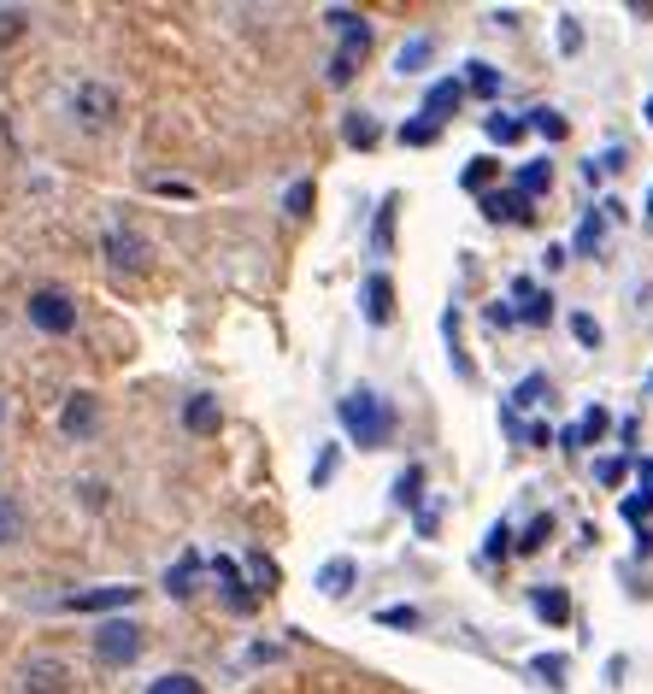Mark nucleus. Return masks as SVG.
<instances>
[{
    "label": "nucleus",
    "instance_id": "nucleus-31",
    "mask_svg": "<svg viewBox=\"0 0 653 694\" xmlns=\"http://www.w3.org/2000/svg\"><path fill=\"white\" fill-rule=\"evenodd\" d=\"M418 483H424V471H418V466H412V471H401V483H395V500H401V506H412V500H418Z\"/></svg>",
    "mask_w": 653,
    "mask_h": 694
},
{
    "label": "nucleus",
    "instance_id": "nucleus-26",
    "mask_svg": "<svg viewBox=\"0 0 653 694\" xmlns=\"http://www.w3.org/2000/svg\"><path fill=\"white\" fill-rule=\"evenodd\" d=\"M542 395H547V377L535 371V377H525V383H518V395H513V400H518V407H535Z\"/></svg>",
    "mask_w": 653,
    "mask_h": 694
},
{
    "label": "nucleus",
    "instance_id": "nucleus-24",
    "mask_svg": "<svg viewBox=\"0 0 653 694\" xmlns=\"http://www.w3.org/2000/svg\"><path fill=\"white\" fill-rule=\"evenodd\" d=\"M495 171H501V159H477V165H466V177H459V183H466V189H483Z\"/></svg>",
    "mask_w": 653,
    "mask_h": 694
},
{
    "label": "nucleus",
    "instance_id": "nucleus-28",
    "mask_svg": "<svg viewBox=\"0 0 653 694\" xmlns=\"http://www.w3.org/2000/svg\"><path fill=\"white\" fill-rule=\"evenodd\" d=\"M248 571H254V588H278V566H271L266 554H254V559H248Z\"/></svg>",
    "mask_w": 653,
    "mask_h": 694
},
{
    "label": "nucleus",
    "instance_id": "nucleus-21",
    "mask_svg": "<svg viewBox=\"0 0 653 694\" xmlns=\"http://www.w3.org/2000/svg\"><path fill=\"white\" fill-rule=\"evenodd\" d=\"M547 536H554V512H542V518H535V524L525 530V542H518V547H525V554H535V547H547Z\"/></svg>",
    "mask_w": 653,
    "mask_h": 694
},
{
    "label": "nucleus",
    "instance_id": "nucleus-5",
    "mask_svg": "<svg viewBox=\"0 0 653 694\" xmlns=\"http://www.w3.org/2000/svg\"><path fill=\"white\" fill-rule=\"evenodd\" d=\"M71 112H77L83 129H107L112 112H119V95H112L107 83H83V89L71 95Z\"/></svg>",
    "mask_w": 653,
    "mask_h": 694
},
{
    "label": "nucleus",
    "instance_id": "nucleus-9",
    "mask_svg": "<svg viewBox=\"0 0 653 694\" xmlns=\"http://www.w3.org/2000/svg\"><path fill=\"white\" fill-rule=\"evenodd\" d=\"M366 318L371 324H389V318H395V283H389L383 271L366 277Z\"/></svg>",
    "mask_w": 653,
    "mask_h": 694
},
{
    "label": "nucleus",
    "instance_id": "nucleus-35",
    "mask_svg": "<svg viewBox=\"0 0 653 694\" xmlns=\"http://www.w3.org/2000/svg\"><path fill=\"white\" fill-rule=\"evenodd\" d=\"M601 248V219H583V230H577V253H594Z\"/></svg>",
    "mask_w": 653,
    "mask_h": 694
},
{
    "label": "nucleus",
    "instance_id": "nucleus-2",
    "mask_svg": "<svg viewBox=\"0 0 653 694\" xmlns=\"http://www.w3.org/2000/svg\"><path fill=\"white\" fill-rule=\"evenodd\" d=\"M330 30H342V48H336V65H330V83H347L359 71V60H366V48H371V30L354 18L347 7L330 12Z\"/></svg>",
    "mask_w": 653,
    "mask_h": 694
},
{
    "label": "nucleus",
    "instance_id": "nucleus-12",
    "mask_svg": "<svg viewBox=\"0 0 653 694\" xmlns=\"http://www.w3.org/2000/svg\"><path fill=\"white\" fill-rule=\"evenodd\" d=\"M483 212H489L495 224H525V219H530V200L518 195V189H506V195H489Z\"/></svg>",
    "mask_w": 653,
    "mask_h": 694
},
{
    "label": "nucleus",
    "instance_id": "nucleus-22",
    "mask_svg": "<svg viewBox=\"0 0 653 694\" xmlns=\"http://www.w3.org/2000/svg\"><path fill=\"white\" fill-rule=\"evenodd\" d=\"M377 624H389V630H412V624H418V612H412V606H383V612H377Z\"/></svg>",
    "mask_w": 653,
    "mask_h": 694
},
{
    "label": "nucleus",
    "instance_id": "nucleus-3",
    "mask_svg": "<svg viewBox=\"0 0 653 694\" xmlns=\"http://www.w3.org/2000/svg\"><path fill=\"white\" fill-rule=\"evenodd\" d=\"M30 324L41 336H71L77 330V300L65 295V288H36L30 295Z\"/></svg>",
    "mask_w": 653,
    "mask_h": 694
},
{
    "label": "nucleus",
    "instance_id": "nucleus-20",
    "mask_svg": "<svg viewBox=\"0 0 653 694\" xmlns=\"http://www.w3.org/2000/svg\"><path fill=\"white\" fill-rule=\"evenodd\" d=\"M347 141H354V148H377V136H383V129H377V119H366V112H354V119H347V129H342Z\"/></svg>",
    "mask_w": 653,
    "mask_h": 694
},
{
    "label": "nucleus",
    "instance_id": "nucleus-18",
    "mask_svg": "<svg viewBox=\"0 0 653 694\" xmlns=\"http://www.w3.org/2000/svg\"><path fill=\"white\" fill-rule=\"evenodd\" d=\"M547 183H554V165H547V159H535V165H525V171H518V195H542L547 189Z\"/></svg>",
    "mask_w": 653,
    "mask_h": 694
},
{
    "label": "nucleus",
    "instance_id": "nucleus-29",
    "mask_svg": "<svg viewBox=\"0 0 653 694\" xmlns=\"http://www.w3.org/2000/svg\"><path fill=\"white\" fill-rule=\"evenodd\" d=\"M530 129H542L547 141H559V136H565V119H554V112H547V107H535V119H530Z\"/></svg>",
    "mask_w": 653,
    "mask_h": 694
},
{
    "label": "nucleus",
    "instance_id": "nucleus-8",
    "mask_svg": "<svg viewBox=\"0 0 653 694\" xmlns=\"http://www.w3.org/2000/svg\"><path fill=\"white\" fill-rule=\"evenodd\" d=\"M130 600H136V588L119 583V588H95V595H65L60 606L65 612H107V606H130Z\"/></svg>",
    "mask_w": 653,
    "mask_h": 694
},
{
    "label": "nucleus",
    "instance_id": "nucleus-25",
    "mask_svg": "<svg viewBox=\"0 0 653 694\" xmlns=\"http://www.w3.org/2000/svg\"><path fill=\"white\" fill-rule=\"evenodd\" d=\"M148 694H200V683H195V677H183V671H177V677H159V683H153Z\"/></svg>",
    "mask_w": 653,
    "mask_h": 694
},
{
    "label": "nucleus",
    "instance_id": "nucleus-36",
    "mask_svg": "<svg viewBox=\"0 0 653 694\" xmlns=\"http://www.w3.org/2000/svg\"><path fill=\"white\" fill-rule=\"evenodd\" d=\"M489 136H495V141H518V136H525V124H518V119H489Z\"/></svg>",
    "mask_w": 653,
    "mask_h": 694
},
{
    "label": "nucleus",
    "instance_id": "nucleus-42",
    "mask_svg": "<svg viewBox=\"0 0 653 694\" xmlns=\"http://www.w3.org/2000/svg\"><path fill=\"white\" fill-rule=\"evenodd\" d=\"M0 424H7V400H0Z\"/></svg>",
    "mask_w": 653,
    "mask_h": 694
},
{
    "label": "nucleus",
    "instance_id": "nucleus-44",
    "mask_svg": "<svg viewBox=\"0 0 653 694\" xmlns=\"http://www.w3.org/2000/svg\"><path fill=\"white\" fill-rule=\"evenodd\" d=\"M648 119H653V100H648Z\"/></svg>",
    "mask_w": 653,
    "mask_h": 694
},
{
    "label": "nucleus",
    "instance_id": "nucleus-1",
    "mask_svg": "<svg viewBox=\"0 0 653 694\" xmlns=\"http://www.w3.org/2000/svg\"><path fill=\"white\" fill-rule=\"evenodd\" d=\"M342 424H347V436H354L359 447H383L389 430H395V412H389L371 388H354V395L342 400Z\"/></svg>",
    "mask_w": 653,
    "mask_h": 694
},
{
    "label": "nucleus",
    "instance_id": "nucleus-23",
    "mask_svg": "<svg viewBox=\"0 0 653 694\" xmlns=\"http://www.w3.org/2000/svg\"><path fill=\"white\" fill-rule=\"evenodd\" d=\"M424 53H430V36H418L412 48H401V60H395V71H401V77H406V71H418V65H424Z\"/></svg>",
    "mask_w": 653,
    "mask_h": 694
},
{
    "label": "nucleus",
    "instance_id": "nucleus-41",
    "mask_svg": "<svg viewBox=\"0 0 653 694\" xmlns=\"http://www.w3.org/2000/svg\"><path fill=\"white\" fill-rule=\"evenodd\" d=\"M389 224H395V207H383V219H377V248H389Z\"/></svg>",
    "mask_w": 653,
    "mask_h": 694
},
{
    "label": "nucleus",
    "instance_id": "nucleus-27",
    "mask_svg": "<svg viewBox=\"0 0 653 694\" xmlns=\"http://www.w3.org/2000/svg\"><path fill=\"white\" fill-rule=\"evenodd\" d=\"M571 336L583 342V347H601V324H594L589 312H577V318H571Z\"/></svg>",
    "mask_w": 653,
    "mask_h": 694
},
{
    "label": "nucleus",
    "instance_id": "nucleus-11",
    "mask_svg": "<svg viewBox=\"0 0 653 694\" xmlns=\"http://www.w3.org/2000/svg\"><path fill=\"white\" fill-rule=\"evenodd\" d=\"M60 424H65V436H89V430L100 424L95 395H71V400H65V412H60Z\"/></svg>",
    "mask_w": 653,
    "mask_h": 694
},
{
    "label": "nucleus",
    "instance_id": "nucleus-13",
    "mask_svg": "<svg viewBox=\"0 0 653 694\" xmlns=\"http://www.w3.org/2000/svg\"><path fill=\"white\" fill-rule=\"evenodd\" d=\"M183 424L195 430V436H212V430H218V395H188Z\"/></svg>",
    "mask_w": 653,
    "mask_h": 694
},
{
    "label": "nucleus",
    "instance_id": "nucleus-10",
    "mask_svg": "<svg viewBox=\"0 0 653 694\" xmlns=\"http://www.w3.org/2000/svg\"><path fill=\"white\" fill-rule=\"evenodd\" d=\"M107 259H112V265L141 271V265H148V241H141V236H130V230H112V236H107Z\"/></svg>",
    "mask_w": 653,
    "mask_h": 694
},
{
    "label": "nucleus",
    "instance_id": "nucleus-17",
    "mask_svg": "<svg viewBox=\"0 0 653 694\" xmlns=\"http://www.w3.org/2000/svg\"><path fill=\"white\" fill-rule=\"evenodd\" d=\"M530 606L547 618V624H565V618H571V600H565L559 588H535V600H530Z\"/></svg>",
    "mask_w": 653,
    "mask_h": 694
},
{
    "label": "nucleus",
    "instance_id": "nucleus-19",
    "mask_svg": "<svg viewBox=\"0 0 653 694\" xmlns=\"http://www.w3.org/2000/svg\"><path fill=\"white\" fill-rule=\"evenodd\" d=\"M347 583H354V566H347V559H330V566L318 571V588H324V595H347Z\"/></svg>",
    "mask_w": 653,
    "mask_h": 694
},
{
    "label": "nucleus",
    "instance_id": "nucleus-39",
    "mask_svg": "<svg viewBox=\"0 0 653 694\" xmlns=\"http://www.w3.org/2000/svg\"><path fill=\"white\" fill-rule=\"evenodd\" d=\"M312 207V183H295V189H288V212H295V219H300V212H307Z\"/></svg>",
    "mask_w": 653,
    "mask_h": 694
},
{
    "label": "nucleus",
    "instance_id": "nucleus-30",
    "mask_svg": "<svg viewBox=\"0 0 653 694\" xmlns=\"http://www.w3.org/2000/svg\"><path fill=\"white\" fill-rule=\"evenodd\" d=\"M401 141H412V148H424V141H435V124H430V119H412V124H401Z\"/></svg>",
    "mask_w": 653,
    "mask_h": 694
},
{
    "label": "nucleus",
    "instance_id": "nucleus-37",
    "mask_svg": "<svg viewBox=\"0 0 653 694\" xmlns=\"http://www.w3.org/2000/svg\"><path fill=\"white\" fill-rule=\"evenodd\" d=\"M471 89H477V95H495V89H501V77H495L489 65H471Z\"/></svg>",
    "mask_w": 653,
    "mask_h": 694
},
{
    "label": "nucleus",
    "instance_id": "nucleus-16",
    "mask_svg": "<svg viewBox=\"0 0 653 694\" xmlns=\"http://www.w3.org/2000/svg\"><path fill=\"white\" fill-rule=\"evenodd\" d=\"M218 583H224V595H230V606H236V612H248L254 606V588H242V577H236V566H230V559H218Z\"/></svg>",
    "mask_w": 653,
    "mask_h": 694
},
{
    "label": "nucleus",
    "instance_id": "nucleus-14",
    "mask_svg": "<svg viewBox=\"0 0 653 694\" xmlns=\"http://www.w3.org/2000/svg\"><path fill=\"white\" fill-rule=\"evenodd\" d=\"M513 295L525 300V318H530V324H547V318H554V300H547L530 277H518V283H513Z\"/></svg>",
    "mask_w": 653,
    "mask_h": 694
},
{
    "label": "nucleus",
    "instance_id": "nucleus-15",
    "mask_svg": "<svg viewBox=\"0 0 653 694\" xmlns=\"http://www.w3.org/2000/svg\"><path fill=\"white\" fill-rule=\"evenodd\" d=\"M601 436H606V412H601V407H589L571 430H565V447H589V442H601Z\"/></svg>",
    "mask_w": 653,
    "mask_h": 694
},
{
    "label": "nucleus",
    "instance_id": "nucleus-32",
    "mask_svg": "<svg viewBox=\"0 0 653 694\" xmlns=\"http://www.w3.org/2000/svg\"><path fill=\"white\" fill-rule=\"evenodd\" d=\"M165 588H171V595H188V588H195V559H183V566L165 577Z\"/></svg>",
    "mask_w": 653,
    "mask_h": 694
},
{
    "label": "nucleus",
    "instance_id": "nucleus-6",
    "mask_svg": "<svg viewBox=\"0 0 653 694\" xmlns=\"http://www.w3.org/2000/svg\"><path fill=\"white\" fill-rule=\"evenodd\" d=\"M19 689H24V694H71V671H65L60 659L41 654V659L24 665V683H19Z\"/></svg>",
    "mask_w": 653,
    "mask_h": 694
},
{
    "label": "nucleus",
    "instance_id": "nucleus-43",
    "mask_svg": "<svg viewBox=\"0 0 653 694\" xmlns=\"http://www.w3.org/2000/svg\"><path fill=\"white\" fill-rule=\"evenodd\" d=\"M648 219H653V195H648Z\"/></svg>",
    "mask_w": 653,
    "mask_h": 694
},
{
    "label": "nucleus",
    "instance_id": "nucleus-4",
    "mask_svg": "<svg viewBox=\"0 0 653 694\" xmlns=\"http://www.w3.org/2000/svg\"><path fill=\"white\" fill-rule=\"evenodd\" d=\"M141 654V624H130V618H112V624L95 630V659L100 665H130Z\"/></svg>",
    "mask_w": 653,
    "mask_h": 694
},
{
    "label": "nucleus",
    "instance_id": "nucleus-34",
    "mask_svg": "<svg viewBox=\"0 0 653 694\" xmlns=\"http://www.w3.org/2000/svg\"><path fill=\"white\" fill-rule=\"evenodd\" d=\"M19 524H24V518H19V506H0V547H7V542H19Z\"/></svg>",
    "mask_w": 653,
    "mask_h": 694
},
{
    "label": "nucleus",
    "instance_id": "nucleus-38",
    "mask_svg": "<svg viewBox=\"0 0 653 694\" xmlns=\"http://www.w3.org/2000/svg\"><path fill=\"white\" fill-rule=\"evenodd\" d=\"M624 471H630L624 459H601V466H594V476H601L606 488H613V483H624Z\"/></svg>",
    "mask_w": 653,
    "mask_h": 694
},
{
    "label": "nucleus",
    "instance_id": "nucleus-40",
    "mask_svg": "<svg viewBox=\"0 0 653 694\" xmlns=\"http://www.w3.org/2000/svg\"><path fill=\"white\" fill-rule=\"evenodd\" d=\"M506 536H513V530H506V524H495V530H489V559H501L506 547H513V542H506Z\"/></svg>",
    "mask_w": 653,
    "mask_h": 694
},
{
    "label": "nucleus",
    "instance_id": "nucleus-33",
    "mask_svg": "<svg viewBox=\"0 0 653 694\" xmlns=\"http://www.w3.org/2000/svg\"><path fill=\"white\" fill-rule=\"evenodd\" d=\"M19 30H24V12L19 7H0V41H19Z\"/></svg>",
    "mask_w": 653,
    "mask_h": 694
},
{
    "label": "nucleus",
    "instance_id": "nucleus-7",
    "mask_svg": "<svg viewBox=\"0 0 653 694\" xmlns=\"http://www.w3.org/2000/svg\"><path fill=\"white\" fill-rule=\"evenodd\" d=\"M466 107V83L459 77H442V83H430V95H424V119H454V112Z\"/></svg>",
    "mask_w": 653,
    "mask_h": 694
}]
</instances>
